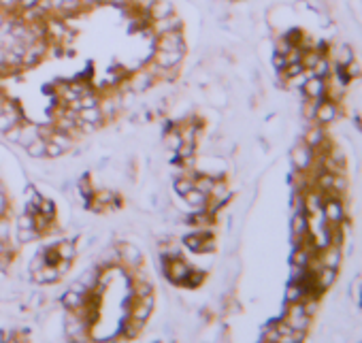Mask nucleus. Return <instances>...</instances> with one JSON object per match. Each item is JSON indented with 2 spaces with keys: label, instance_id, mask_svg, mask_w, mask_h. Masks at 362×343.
Here are the masks:
<instances>
[{
  "label": "nucleus",
  "instance_id": "1",
  "mask_svg": "<svg viewBox=\"0 0 362 343\" xmlns=\"http://www.w3.org/2000/svg\"><path fill=\"white\" fill-rule=\"evenodd\" d=\"M156 49H166V51H185V43L181 36V30H171L164 34L156 36Z\"/></svg>",
  "mask_w": 362,
  "mask_h": 343
},
{
  "label": "nucleus",
  "instance_id": "2",
  "mask_svg": "<svg viewBox=\"0 0 362 343\" xmlns=\"http://www.w3.org/2000/svg\"><path fill=\"white\" fill-rule=\"evenodd\" d=\"M311 160H313V154H311V147L307 143H299L292 150V162L299 171H307L311 166Z\"/></svg>",
  "mask_w": 362,
  "mask_h": 343
},
{
  "label": "nucleus",
  "instance_id": "3",
  "mask_svg": "<svg viewBox=\"0 0 362 343\" xmlns=\"http://www.w3.org/2000/svg\"><path fill=\"white\" fill-rule=\"evenodd\" d=\"M302 92H305L307 98H313V100H322L326 94V83L322 77H315V75H309V79L305 81L302 86Z\"/></svg>",
  "mask_w": 362,
  "mask_h": 343
},
{
  "label": "nucleus",
  "instance_id": "4",
  "mask_svg": "<svg viewBox=\"0 0 362 343\" xmlns=\"http://www.w3.org/2000/svg\"><path fill=\"white\" fill-rule=\"evenodd\" d=\"M322 207H324V218H326V222L339 224L341 219H343V205H341L334 196H332V198H326Z\"/></svg>",
  "mask_w": 362,
  "mask_h": 343
},
{
  "label": "nucleus",
  "instance_id": "5",
  "mask_svg": "<svg viewBox=\"0 0 362 343\" xmlns=\"http://www.w3.org/2000/svg\"><path fill=\"white\" fill-rule=\"evenodd\" d=\"M322 249H324V251H322V256H320V264H322V267L337 269L339 262H341V248L337 243H328L326 248H322Z\"/></svg>",
  "mask_w": 362,
  "mask_h": 343
},
{
  "label": "nucleus",
  "instance_id": "6",
  "mask_svg": "<svg viewBox=\"0 0 362 343\" xmlns=\"http://www.w3.org/2000/svg\"><path fill=\"white\" fill-rule=\"evenodd\" d=\"M171 30H181V19L173 13L169 17H162V19H153V34L160 36L164 32H171Z\"/></svg>",
  "mask_w": 362,
  "mask_h": 343
},
{
  "label": "nucleus",
  "instance_id": "7",
  "mask_svg": "<svg viewBox=\"0 0 362 343\" xmlns=\"http://www.w3.org/2000/svg\"><path fill=\"white\" fill-rule=\"evenodd\" d=\"M315 120H318V124H331V122L337 120V107L322 98L318 105V111H315Z\"/></svg>",
  "mask_w": 362,
  "mask_h": 343
},
{
  "label": "nucleus",
  "instance_id": "8",
  "mask_svg": "<svg viewBox=\"0 0 362 343\" xmlns=\"http://www.w3.org/2000/svg\"><path fill=\"white\" fill-rule=\"evenodd\" d=\"M175 13V9H173V2H169V0H153V4L150 6V11H147V15H150L151 19H162V17H169Z\"/></svg>",
  "mask_w": 362,
  "mask_h": 343
},
{
  "label": "nucleus",
  "instance_id": "9",
  "mask_svg": "<svg viewBox=\"0 0 362 343\" xmlns=\"http://www.w3.org/2000/svg\"><path fill=\"white\" fill-rule=\"evenodd\" d=\"M334 281H337V269L332 267H324L320 273H315V283L320 290H328Z\"/></svg>",
  "mask_w": 362,
  "mask_h": 343
},
{
  "label": "nucleus",
  "instance_id": "10",
  "mask_svg": "<svg viewBox=\"0 0 362 343\" xmlns=\"http://www.w3.org/2000/svg\"><path fill=\"white\" fill-rule=\"evenodd\" d=\"M120 258L126 264H130V267H137V264L141 262V251H139V248H134V245L124 243L120 248Z\"/></svg>",
  "mask_w": 362,
  "mask_h": 343
},
{
  "label": "nucleus",
  "instance_id": "11",
  "mask_svg": "<svg viewBox=\"0 0 362 343\" xmlns=\"http://www.w3.org/2000/svg\"><path fill=\"white\" fill-rule=\"evenodd\" d=\"M181 198H183L187 205H192L196 211H200V209H207V207H205V203H207V200H209V196H207V194H203V192H198L196 187H192V190L187 192L185 196H181Z\"/></svg>",
  "mask_w": 362,
  "mask_h": 343
},
{
  "label": "nucleus",
  "instance_id": "12",
  "mask_svg": "<svg viewBox=\"0 0 362 343\" xmlns=\"http://www.w3.org/2000/svg\"><path fill=\"white\" fill-rule=\"evenodd\" d=\"M62 303H64V307L66 309H81L83 307V303H86V294H81V292H75V290H68L66 294L62 296Z\"/></svg>",
  "mask_w": 362,
  "mask_h": 343
},
{
  "label": "nucleus",
  "instance_id": "13",
  "mask_svg": "<svg viewBox=\"0 0 362 343\" xmlns=\"http://www.w3.org/2000/svg\"><path fill=\"white\" fill-rule=\"evenodd\" d=\"M309 230V224H307V218L302 211H296L294 218H292V235L299 239V237H305Z\"/></svg>",
  "mask_w": 362,
  "mask_h": 343
},
{
  "label": "nucleus",
  "instance_id": "14",
  "mask_svg": "<svg viewBox=\"0 0 362 343\" xmlns=\"http://www.w3.org/2000/svg\"><path fill=\"white\" fill-rule=\"evenodd\" d=\"M26 150H28V154H30L32 158H43L45 154H47V139L36 137L32 143L26 145Z\"/></svg>",
  "mask_w": 362,
  "mask_h": 343
},
{
  "label": "nucleus",
  "instance_id": "15",
  "mask_svg": "<svg viewBox=\"0 0 362 343\" xmlns=\"http://www.w3.org/2000/svg\"><path fill=\"white\" fill-rule=\"evenodd\" d=\"M305 288L301 286L299 281H292L288 286V292H286V301L288 303H301V301H305Z\"/></svg>",
  "mask_w": 362,
  "mask_h": 343
},
{
  "label": "nucleus",
  "instance_id": "16",
  "mask_svg": "<svg viewBox=\"0 0 362 343\" xmlns=\"http://www.w3.org/2000/svg\"><path fill=\"white\" fill-rule=\"evenodd\" d=\"M56 251H58V256H60L62 260H73L75 254H77V249H75V245H73L70 239H64V241H60V245L56 248Z\"/></svg>",
  "mask_w": 362,
  "mask_h": 343
},
{
  "label": "nucleus",
  "instance_id": "17",
  "mask_svg": "<svg viewBox=\"0 0 362 343\" xmlns=\"http://www.w3.org/2000/svg\"><path fill=\"white\" fill-rule=\"evenodd\" d=\"M334 60H337L339 66H345V64H350L354 60L352 47H347V45H339V47L334 49Z\"/></svg>",
  "mask_w": 362,
  "mask_h": 343
},
{
  "label": "nucleus",
  "instance_id": "18",
  "mask_svg": "<svg viewBox=\"0 0 362 343\" xmlns=\"http://www.w3.org/2000/svg\"><path fill=\"white\" fill-rule=\"evenodd\" d=\"M322 141H324V130H322L320 126H313V128H309L307 130V137H305V143L311 147H318V145H322Z\"/></svg>",
  "mask_w": 362,
  "mask_h": 343
},
{
  "label": "nucleus",
  "instance_id": "19",
  "mask_svg": "<svg viewBox=\"0 0 362 343\" xmlns=\"http://www.w3.org/2000/svg\"><path fill=\"white\" fill-rule=\"evenodd\" d=\"M141 326H143V322L141 320H137V318H130L124 324V331H121V335L124 337H128V339H134L139 335V331H141Z\"/></svg>",
  "mask_w": 362,
  "mask_h": 343
},
{
  "label": "nucleus",
  "instance_id": "20",
  "mask_svg": "<svg viewBox=\"0 0 362 343\" xmlns=\"http://www.w3.org/2000/svg\"><path fill=\"white\" fill-rule=\"evenodd\" d=\"M213 177H205V175H198L196 179H194V187H196L198 192H203V194H207L209 196V192H211V187H213Z\"/></svg>",
  "mask_w": 362,
  "mask_h": 343
},
{
  "label": "nucleus",
  "instance_id": "21",
  "mask_svg": "<svg viewBox=\"0 0 362 343\" xmlns=\"http://www.w3.org/2000/svg\"><path fill=\"white\" fill-rule=\"evenodd\" d=\"M194 187V181L190 179V177H179L177 181H175V192L179 194V196H185L187 192H190Z\"/></svg>",
  "mask_w": 362,
  "mask_h": 343
},
{
  "label": "nucleus",
  "instance_id": "22",
  "mask_svg": "<svg viewBox=\"0 0 362 343\" xmlns=\"http://www.w3.org/2000/svg\"><path fill=\"white\" fill-rule=\"evenodd\" d=\"M309 260H311V256H309V251L305 248L296 249L292 254V264H299V267H309Z\"/></svg>",
  "mask_w": 362,
  "mask_h": 343
},
{
  "label": "nucleus",
  "instance_id": "23",
  "mask_svg": "<svg viewBox=\"0 0 362 343\" xmlns=\"http://www.w3.org/2000/svg\"><path fill=\"white\" fill-rule=\"evenodd\" d=\"M305 205H307V209L311 211V213H318V209H320L322 205H324V198H322L320 194H315V192H313V194H309V196H307Z\"/></svg>",
  "mask_w": 362,
  "mask_h": 343
},
{
  "label": "nucleus",
  "instance_id": "24",
  "mask_svg": "<svg viewBox=\"0 0 362 343\" xmlns=\"http://www.w3.org/2000/svg\"><path fill=\"white\" fill-rule=\"evenodd\" d=\"M311 73H313L315 77H322V79H324V77L331 73V64H328V60H324V58H320L318 64H315V66L311 68Z\"/></svg>",
  "mask_w": 362,
  "mask_h": 343
},
{
  "label": "nucleus",
  "instance_id": "25",
  "mask_svg": "<svg viewBox=\"0 0 362 343\" xmlns=\"http://www.w3.org/2000/svg\"><path fill=\"white\" fill-rule=\"evenodd\" d=\"M262 339L264 341H281V335H279V331H277V326L273 324V326H269L267 331L262 333Z\"/></svg>",
  "mask_w": 362,
  "mask_h": 343
},
{
  "label": "nucleus",
  "instance_id": "26",
  "mask_svg": "<svg viewBox=\"0 0 362 343\" xmlns=\"http://www.w3.org/2000/svg\"><path fill=\"white\" fill-rule=\"evenodd\" d=\"M54 211H56L54 203H51V200H43V198H41V205H38V213H43V216H54Z\"/></svg>",
  "mask_w": 362,
  "mask_h": 343
},
{
  "label": "nucleus",
  "instance_id": "27",
  "mask_svg": "<svg viewBox=\"0 0 362 343\" xmlns=\"http://www.w3.org/2000/svg\"><path fill=\"white\" fill-rule=\"evenodd\" d=\"M62 150L60 147H58L56 143H51V141H47V154H45V156H51V158H58V156H62Z\"/></svg>",
  "mask_w": 362,
  "mask_h": 343
},
{
  "label": "nucleus",
  "instance_id": "28",
  "mask_svg": "<svg viewBox=\"0 0 362 343\" xmlns=\"http://www.w3.org/2000/svg\"><path fill=\"white\" fill-rule=\"evenodd\" d=\"M17 0H0V11H15Z\"/></svg>",
  "mask_w": 362,
  "mask_h": 343
},
{
  "label": "nucleus",
  "instance_id": "29",
  "mask_svg": "<svg viewBox=\"0 0 362 343\" xmlns=\"http://www.w3.org/2000/svg\"><path fill=\"white\" fill-rule=\"evenodd\" d=\"M301 303H302V301H301ZM302 307H305V313H307V315H313L315 312H318V303H315V301L302 303Z\"/></svg>",
  "mask_w": 362,
  "mask_h": 343
},
{
  "label": "nucleus",
  "instance_id": "30",
  "mask_svg": "<svg viewBox=\"0 0 362 343\" xmlns=\"http://www.w3.org/2000/svg\"><path fill=\"white\" fill-rule=\"evenodd\" d=\"M273 64H275V66H277V68H279V70H283V68H286V66H288V62H286V56L277 54V56H275V60H273Z\"/></svg>",
  "mask_w": 362,
  "mask_h": 343
},
{
  "label": "nucleus",
  "instance_id": "31",
  "mask_svg": "<svg viewBox=\"0 0 362 343\" xmlns=\"http://www.w3.org/2000/svg\"><path fill=\"white\" fill-rule=\"evenodd\" d=\"M9 237V222H0V239Z\"/></svg>",
  "mask_w": 362,
  "mask_h": 343
},
{
  "label": "nucleus",
  "instance_id": "32",
  "mask_svg": "<svg viewBox=\"0 0 362 343\" xmlns=\"http://www.w3.org/2000/svg\"><path fill=\"white\" fill-rule=\"evenodd\" d=\"M6 211V198H4V194L0 192V216Z\"/></svg>",
  "mask_w": 362,
  "mask_h": 343
},
{
  "label": "nucleus",
  "instance_id": "33",
  "mask_svg": "<svg viewBox=\"0 0 362 343\" xmlns=\"http://www.w3.org/2000/svg\"><path fill=\"white\" fill-rule=\"evenodd\" d=\"M79 2H81V6H92V4L98 2V0H79Z\"/></svg>",
  "mask_w": 362,
  "mask_h": 343
},
{
  "label": "nucleus",
  "instance_id": "34",
  "mask_svg": "<svg viewBox=\"0 0 362 343\" xmlns=\"http://www.w3.org/2000/svg\"><path fill=\"white\" fill-rule=\"evenodd\" d=\"M4 19H6V17H4V13L0 11V28H2V26H4Z\"/></svg>",
  "mask_w": 362,
  "mask_h": 343
},
{
  "label": "nucleus",
  "instance_id": "35",
  "mask_svg": "<svg viewBox=\"0 0 362 343\" xmlns=\"http://www.w3.org/2000/svg\"><path fill=\"white\" fill-rule=\"evenodd\" d=\"M0 64H4V49H0Z\"/></svg>",
  "mask_w": 362,
  "mask_h": 343
},
{
  "label": "nucleus",
  "instance_id": "36",
  "mask_svg": "<svg viewBox=\"0 0 362 343\" xmlns=\"http://www.w3.org/2000/svg\"><path fill=\"white\" fill-rule=\"evenodd\" d=\"M4 337H6V335H4L2 331H0V341H4Z\"/></svg>",
  "mask_w": 362,
  "mask_h": 343
},
{
  "label": "nucleus",
  "instance_id": "37",
  "mask_svg": "<svg viewBox=\"0 0 362 343\" xmlns=\"http://www.w3.org/2000/svg\"><path fill=\"white\" fill-rule=\"evenodd\" d=\"M0 192H2V186H0Z\"/></svg>",
  "mask_w": 362,
  "mask_h": 343
}]
</instances>
